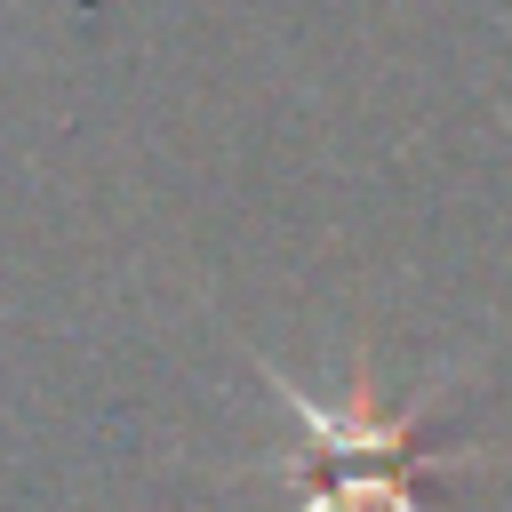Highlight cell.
<instances>
[{"label": "cell", "instance_id": "obj_1", "mask_svg": "<svg viewBox=\"0 0 512 512\" xmlns=\"http://www.w3.org/2000/svg\"><path fill=\"white\" fill-rule=\"evenodd\" d=\"M264 384L280 392V408L304 432V456L280 464L296 480V512H424L416 480L456 464V440H432L424 416H376L368 392H352L344 408L312 400L296 376H280L264 360Z\"/></svg>", "mask_w": 512, "mask_h": 512}]
</instances>
